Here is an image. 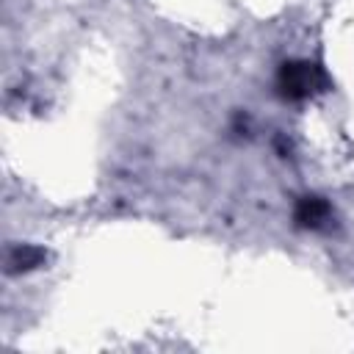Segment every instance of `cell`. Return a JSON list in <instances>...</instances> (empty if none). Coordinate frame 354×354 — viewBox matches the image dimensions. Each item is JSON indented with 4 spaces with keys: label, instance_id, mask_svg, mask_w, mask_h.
Returning <instances> with one entry per match:
<instances>
[{
    "label": "cell",
    "instance_id": "cell-2",
    "mask_svg": "<svg viewBox=\"0 0 354 354\" xmlns=\"http://www.w3.org/2000/svg\"><path fill=\"white\" fill-rule=\"evenodd\" d=\"M324 216H326V205L318 199H304L299 207V221H304V224H318Z\"/></svg>",
    "mask_w": 354,
    "mask_h": 354
},
{
    "label": "cell",
    "instance_id": "cell-1",
    "mask_svg": "<svg viewBox=\"0 0 354 354\" xmlns=\"http://www.w3.org/2000/svg\"><path fill=\"white\" fill-rule=\"evenodd\" d=\"M318 80H321V75L313 64H290L282 69L279 86L288 97H304L318 86Z\"/></svg>",
    "mask_w": 354,
    "mask_h": 354
}]
</instances>
